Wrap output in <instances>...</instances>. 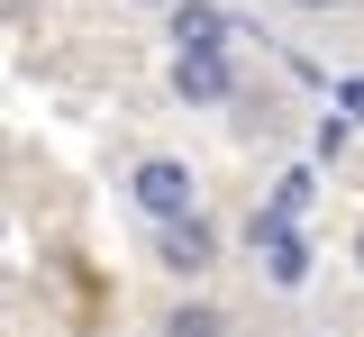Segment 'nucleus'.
<instances>
[{
  "label": "nucleus",
  "mask_w": 364,
  "mask_h": 337,
  "mask_svg": "<svg viewBox=\"0 0 364 337\" xmlns=\"http://www.w3.org/2000/svg\"><path fill=\"white\" fill-rule=\"evenodd\" d=\"M128 192H136V210H146L155 228L200 210V183H191V164H182V155H146V164L128 173Z\"/></svg>",
  "instance_id": "nucleus-1"
},
{
  "label": "nucleus",
  "mask_w": 364,
  "mask_h": 337,
  "mask_svg": "<svg viewBox=\"0 0 364 337\" xmlns=\"http://www.w3.org/2000/svg\"><path fill=\"white\" fill-rule=\"evenodd\" d=\"M246 246L264 255V283H273V291H301V283H310V246L291 237L282 210H255V219H246Z\"/></svg>",
  "instance_id": "nucleus-2"
},
{
  "label": "nucleus",
  "mask_w": 364,
  "mask_h": 337,
  "mask_svg": "<svg viewBox=\"0 0 364 337\" xmlns=\"http://www.w3.org/2000/svg\"><path fill=\"white\" fill-rule=\"evenodd\" d=\"M173 92L182 100H237V64H228V46H200V55H173Z\"/></svg>",
  "instance_id": "nucleus-3"
},
{
  "label": "nucleus",
  "mask_w": 364,
  "mask_h": 337,
  "mask_svg": "<svg viewBox=\"0 0 364 337\" xmlns=\"http://www.w3.org/2000/svg\"><path fill=\"white\" fill-rule=\"evenodd\" d=\"M155 255H164L173 274H210V264H219V237H210V219L191 210V219H164V237H155Z\"/></svg>",
  "instance_id": "nucleus-4"
},
{
  "label": "nucleus",
  "mask_w": 364,
  "mask_h": 337,
  "mask_svg": "<svg viewBox=\"0 0 364 337\" xmlns=\"http://www.w3.org/2000/svg\"><path fill=\"white\" fill-rule=\"evenodd\" d=\"M164 18H173V55H200V46H228V37H237L219 0H173Z\"/></svg>",
  "instance_id": "nucleus-5"
},
{
  "label": "nucleus",
  "mask_w": 364,
  "mask_h": 337,
  "mask_svg": "<svg viewBox=\"0 0 364 337\" xmlns=\"http://www.w3.org/2000/svg\"><path fill=\"white\" fill-rule=\"evenodd\" d=\"M164 337H228V319L210 310V301H182L173 319H164Z\"/></svg>",
  "instance_id": "nucleus-6"
},
{
  "label": "nucleus",
  "mask_w": 364,
  "mask_h": 337,
  "mask_svg": "<svg viewBox=\"0 0 364 337\" xmlns=\"http://www.w3.org/2000/svg\"><path fill=\"white\" fill-rule=\"evenodd\" d=\"M318 200V183H310V164H301V173H282V183H273V210H282V219H301V210H310Z\"/></svg>",
  "instance_id": "nucleus-7"
},
{
  "label": "nucleus",
  "mask_w": 364,
  "mask_h": 337,
  "mask_svg": "<svg viewBox=\"0 0 364 337\" xmlns=\"http://www.w3.org/2000/svg\"><path fill=\"white\" fill-rule=\"evenodd\" d=\"M291 9H346V0H291Z\"/></svg>",
  "instance_id": "nucleus-8"
},
{
  "label": "nucleus",
  "mask_w": 364,
  "mask_h": 337,
  "mask_svg": "<svg viewBox=\"0 0 364 337\" xmlns=\"http://www.w3.org/2000/svg\"><path fill=\"white\" fill-rule=\"evenodd\" d=\"M128 9H173V0H128Z\"/></svg>",
  "instance_id": "nucleus-9"
},
{
  "label": "nucleus",
  "mask_w": 364,
  "mask_h": 337,
  "mask_svg": "<svg viewBox=\"0 0 364 337\" xmlns=\"http://www.w3.org/2000/svg\"><path fill=\"white\" fill-rule=\"evenodd\" d=\"M355 264H364V228H355Z\"/></svg>",
  "instance_id": "nucleus-10"
}]
</instances>
